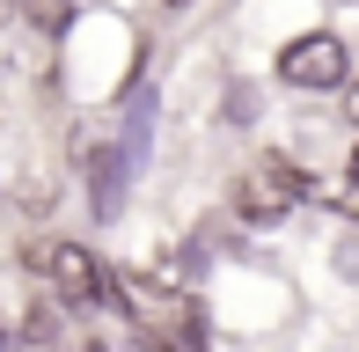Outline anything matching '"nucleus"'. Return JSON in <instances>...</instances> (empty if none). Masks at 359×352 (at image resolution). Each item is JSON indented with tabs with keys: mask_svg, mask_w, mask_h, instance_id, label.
Listing matches in <instances>:
<instances>
[{
	"mask_svg": "<svg viewBox=\"0 0 359 352\" xmlns=\"http://www.w3.org/2000/svg\"><path fill=\"white\" fill-rule=\"evenodd\" d=\"M22 264L44 279V294H59L67 309H103V279L110 271L95 264L88 243H74V235H29L22 243Z\"/></svg>",
	"mask_w": 359,
	"mask_h": 352,
	"instance_id": "1",
	"label": "nucleus"
},
{
	"mask_svg": "<svg viewBox=\"0 0 359 352\" xmlns=\"http://www.w3.org/2000/svg\"><path fill=\"white\" fill-rule=\"evenodd\" d=\"M301 198H308V169L286 154H264L257 169L235 176V220H250V228H279Z\"/></svg>",
	"mask_w": 359,
	"mask_h": 352,
	"instance_id": "2",
	"label": "nucleus"
},
{
	"mask_svg": "<svg viewBox=\"0 0 359 352\" xmlns=\"http://www.w3.org/2000/svg\"><path fill=\"white\" fill-rule=\"evenodd\" d=\"M279 81L301 88V95H323V88H345L352 81V44L330 37V29H308L279 52Z\"/></svg>",
	"mask_w": 359,
	"mask_h": 352,
	"instance_id": "3",
	"label": "nucleus"
},
{
	"mask_svg": "<svg viewBox=\"0 0 359 352\" xmlns=\"http://www.w3.org/2000/svg\"><path fill=\"white\" fill-rule=\"evenodd\" d=\"M125 176H133V154L125 147H95L88 154V205H95V220L125 213Z\"/></svg>",
	"mask_w": 359,
	"mask_h": 352,
	"instance_id": "4",
	"label": "nucleus"
},
{
	"mask_svg": "<svg viewBox=\"0 0 359 352\" xmlns=\"http://www.w3.org/2000/svg\"><path fill=\"white\" fill-rule=\"evenodd\" d=\"M59 330H67V301L59 294H37L22 316V352H59Z\"/></svg>",
	"mask_w": 359,
	"mask_h": 352,
	"instance_id": "5",
	"label": "nucleus"
},
{
	"mask_svg": "<svg viewBox=\"0 0 359 352\" xmlns=\"http://www.w3.org/2000/svg\"><path fill=\"white\" fill-rule=\"evenodd\" d=\"M29 15H37L44 29H67L74 22V0H29Z\"/></svg>",
	"mask_w": 359,
	"mask_h": 352,
	"instance_id": "6",
	"label": "nucleus"
},
{
	"mask_svg": "<svg viewBox=\"0 0 359 352\" xmlns=\"http://www.w3.org/2000/svg\"><path fill=\"white\" fill-rule=\"evenodd\" d=\"M227 125H257V88H227Z\"/></svg>",
	"mask_w": 359,
	"mask_h": 352,
	"instance_id": "7",
	"label": "nucleus"
},
{
	"mask_svg": "<svg viewBox=\"0 0 359 352\" xmlns=\"http://www.w3.org/2000/svg\"><path fill=\"white\" fill-rule=\"evenodd\" d=\"M337 95H345V125H352V140H359V74H352V81L337 88Z\"/></svg>",
	"mask_w": 359,
	"mask_h": 352,
	"instance_id": "8",
	"label": "nucleus"
},
{
	"mask_svg": "<svg viewBox=\"0 0 359 352\" xmlns=\"http://www.w3.org/2000/svg\"><path fill=\"white\" fill-rule=\"evenodd\" d=\"M345 176H352V184H345V198L359 205V154H352V162H345Z\"/></svg>",
	"mask_w": 359,
	"mask_h": 352,
	"instance_id": "9",
	"label": "nucleus"
},
{
	"mask_svg": "<svg viewBox=\"0 0 359 352\" xmlns=\"http://www.w3.org/2000/svg\"><path fill=\"white\" fill-rule=\"evenodd\" d=\"M8 22H15V0H0V29H8Z\"/></svg>",
	"mask_w": 359,
	"mask_h": 352,
	"instance_id": "10",
	"label": "nucleus"
},
{
	"mask_svg": "<svg viewBox=\"0 0 359 352\" xmlns=\"http://www.w3.org/2000/svg\"><path fill=\"white\" fill-rule=\"evenodd\" d=\"M0 352H8V323H0Z\"/></svg>",
	"mask_w": 359,
	"mask_h": 352,
	"instance_id": "11",
	"label": "nucleus"
},
{
	"mask_svg": "<svg viewBox=\"0 0 359 352\" xmlns=\"http://www.w3.org/2000/svg\"><path fill=\"white\" fill-rule=\"evenodd\" d=\"M81 352H110V345H81Z\"/></svg>",
	"mask_w": 359,
	"mask_h": 352,
	"instance_id": "12",
	"label": "nucleus"
}]
</instances>
